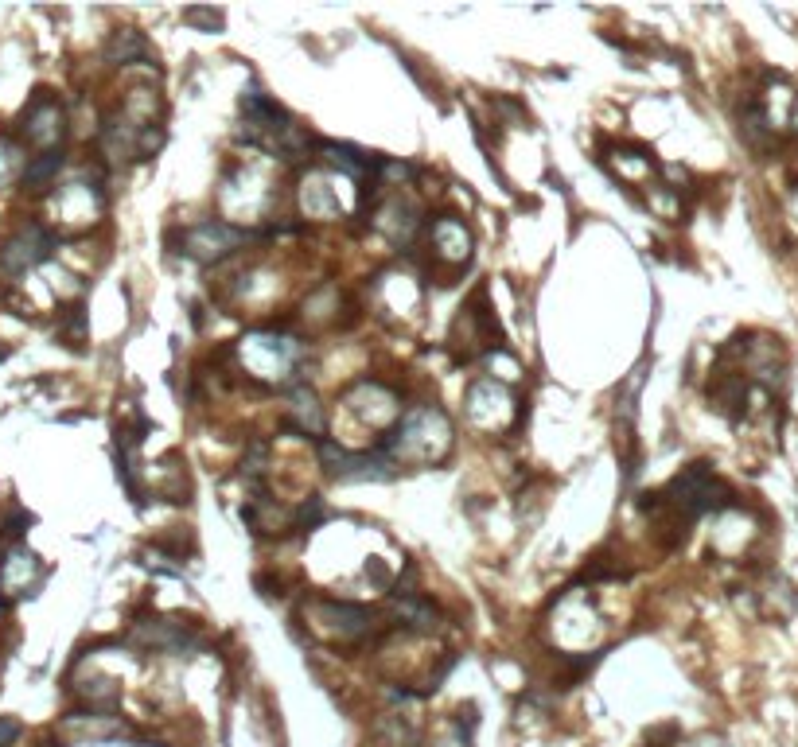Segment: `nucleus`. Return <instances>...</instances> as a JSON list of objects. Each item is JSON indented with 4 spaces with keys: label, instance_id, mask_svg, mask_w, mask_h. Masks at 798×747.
Masks as SVG:
<instances>
[{
    "label": "nucleus",
    "instance_id": "f257e3e1",
    "mask_svg": "<svg viewBox=\"0 0 798 747\" xmlns=\"http://www.w3.org/2000/svg\"><path fill=\"white\" fill-rule=\"evenodd\" d=\"M183 242H187V253L195 261H218V257H226L230 249L242 242V230H234L226 222H203V226L187 230Z\"/></svg>",
    "mask_w": 798,
    "mask_h": 747
},
{
    "label": "nucleus",
    "instance_id": "f03ea898",
    "mask_svg": "<svg viewBox=\"0 0 798 747\" xmlns=\"http://www.w3.org/2000/svg\"><path fill=\"white\" fill-rule=\"evenodd\" d=\"M51 253V238L39 230V226H28L12 246H8V253H4V265L8 269H24V265H36V261H43Z\"/></svg>",
    "mask_w": 798,
    "mask_h": 747
},
{
    "label": "nucleus",
    "instance_id": "7ed1b4c3",
    "mask_svg": "<svg viewBox=\"0 0 798 747\" xmlns=\"http://www.w3.org/2000/svg\"><path fill=\"white\" fill-rule=\"evenodd\" d=\"M436 246L444 257H452V261H464L468 257V249H472V238H468V230L460 226V222H436Z\"/></svg>",
    "mask_w": 798,
    "mask_h": 747
},
{
    "label": "nucleus",
    "instance_id": "20e7f679",
    "mask_svg": "<svg viewBox=\"0 0 798 747\" xmlns=\"http://www.w3.org/2000/svg\"><path fill=\"white\" fill-rule=\"evenodd\" d=\"M109 63H133V59H148V43L137 32H117L106 51Z\"/></svg>",
    "mask_w": 798,
    "mask_h": 747
},
{
    "label": "nucleus",
    "instance_id": "39448f33",
    "mask_svg": "<svg viewBox=\"0 0 798 747\" xmlns=\"http://www.w3.org/2000/svg\"><path fill=\"white\" fill-rule=\"evenodd\" d=\"M324 152L335 164H343L351 176H363L366 168L374 164V156H363V152H355V148H347V144H324Z\"/></svg>",
    "mask_w": 798,
    "mask_h": 747
},
{
    "label": "nucleus",
    "instance_id": "423d86ee",
    "mask_svg": "<svg viewBox=\"0 0 798 747\" xmlns=\"http://www.w3.org/2000/svg\"><path fill=\"white\" fill-rule=\"evenodd\" d=\"M59 164H63V156H59V152H47V156H39L36 164H32V168L24 172V183H28V187H39V183H47V179L59 172Z\"/></svg>",
    "mask_w": 798,
    "mask_h": 747
},
{
    "label": "nucleus",
    "instance_id": "0eeeda50",
    "mask_svg": "<svg viewBox=\"0 0 798 747\" xmlns=\"http://www.w3.org/2000/svg\"><path fill=\"white\" fill-rule=\"evenodd\" d=\"M187 20H191V24H211V28H218V12H199V8H191Z\"/></svg>",
    "mask_w": 798,
    "mask_h": 747
},
{
    "label": "nucleus",
    "instance_id": "6e6552de",
    "mask_svg": "<svg viewBox=\"0 0 798 747\" xmlns=\"http://www.w3.org/2000/svg\"><path fill=\"white\" fill-rule=\"evenodd\" d=\"M12 736H16V724H12V720H0V747L8 744Z\"/></svg>",
    "mask_w": 798,
    "mask_h": 747
},
{
    "label": "nucleus",
    "instance_id": "1a4fd4ad",
    "mask_svg": "<svg viewBox=\"0 0 798 747\" xmlns=\"http://www.w3.org/2000/svg\"><path fill=\"white\" fill-rule=\"evenodd\" d=\"M791 129L798 133V98H795V109H791Z\"/></svg>",
    "mask_w": 798,
    "mask_h": 747
}]
</instances>
